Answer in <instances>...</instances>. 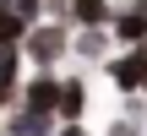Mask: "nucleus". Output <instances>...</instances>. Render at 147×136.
Returning <instances> with one entry per match:
<instances>
[{
  "label": "nucleus",
  "instance_id": "obj_1",
  "mask_svg": "<svg viewBox=\"0 0 147 136\" xmlns=\"http://www.w3.org/2000/svg\"><path fill=\"white\" fill-rule=\"evenodd\" d=\"M27 60L38 65V71H55V60L71 49V38H65V22H33V33H27Z\"/></svg>",
  "mask_w": 147,
  "mask_h": 136
},
{
  "label": "nucleus",
  "instance_id": "obj_2",
  "mask_svg": "<svg viewBox=\"0 0 147 136\" xmlns=\"http://www.w3.org/2000/svg\"><path fill=\"white\" fill-rule=\"evenodd\" d=\"M60 98H65V82L55 71H38L22 82V109H38V114H60Z\"/></svg>",
  "mask_w": 147,
  "mask_h": 136
},
{
  "label": "nucleus",
  "instance_id": "obj_3",
  "mask_svg": "<svg viewBox=\"0 0 147 136\" xmlns=\"http://www.w3.org/2000/svg\"><path fill=\"white\" fill-rule=\"evenodd\" d=\"M109 76H115V87H120V93H147V44H131V55H125V60H115V65H109Z\"/></svg>",
  "mask_w": 147,
  "mask_h": 136
},
{
  "label": "nucleus",
  "instance_id": "obj_4",
  "mask_svg": "<svg viewBox=\"0 0 147 136\" xmlns=\"http://www.w3.org/2000/svg\"><path fill=\"white\" fill-rule=\"evenodd\" d=\"M115 5L109 0H71V27H109Z\"/></svg>",
  "mask_w": 147,
  "mask_h": 136
},
{
  "label": "nucleus",
  "instance_id": "obj_5",
  "mask_svg": "<svg viewBox=\"0 0 147 136\" xmlns=\"http://www.w3.org/2000/svg\"><path fill=\"white\" fill-rule=\"evenodd\" d=\"M109 33H115L120 44H147V16L136 11V5H125V11L109 22Z\"/></svg>",
  "mask_w": 147,
  "mask_h": 136
},
{
  "label": "nucleus",
  "instance_id": "obj_6",
  "mask_svg": "<svg viewBox=\"0 0 147 136\" xmlns=\"http://www.w3.org/2000/svg\"><path fill=\"white\" fill-rule=\"evenodd\" d=\"M55 114H38V109H22L16 120H5V136H55V125H49Z\"/></svg>",
  "mask_w": 147,
  "mask_h": 136
},
{
  "label": "nucleus",
  "instance_id": "obj_7",
  "mask_svg": "<svg viewBox=\"0 0 147 136\" xmlns=\"http://www.w3.org/2000/svg\"><path fill=\"white\" fill-rule=\"evenodd\" d=\"M87 109V87L82 82H65V98H60V120H82Z\"/></svg>",
  "mask_w": 147,
  "mask_h": 136
},
{
  "label": "nucleus",
  "instance_id": "obj_8",
  "mask_svg": "<svg viewBox=\"0 0 147 136\" xmlns=\"http://www.w3.org/2000/svg\"><path fill=\"white\" fill-rule=\"evenodd\" d=\"M104 44H109V33H104V27H82V33H76V55H87V60H98V55H104Z\"/></svg>",
  "mask_w": 147,
  "mask_h": 136
},
{
  "label": "nucleus",
  "instance_id": "obj_9",
  "mask_svg": "<svg viewBox=\"0 0 147 136\" xmlns=\"http://www.w3.org/2000/svg\"><path fill=\"white\" fill-rule=\"evenodd\" d=\"M16 16H27V22H38V11H49V0H5Z\"/></svg>",
  "mask_w": 147,
  "mask_h": 136
},
{
  "label": "nucleus",
  "instance_id": "obj_10",
  "mask_svg": "<svg viewBox=\"0 0 147 136\" xmlns=\"http://www.w3.org/2000/svg\"><path fill=\"white\" fill-rule=\"evenodd\" d=\"M109 136H136V120H120V125H115Z\"/></svg>",
  "mask_w": 147,
  "mask_h": 136
},
{
  "label": "nucleus",
  "instance_id": "obj_11",
  "mask_svg": "<svg viewBox=\"0 0 147 136\" xmlns=\"http://www.w3.org/2000/svg\"><path fill=\"white\" fill-rule=\"evenodd\" d=\"M55 136H87V131H82L76 120H65V125H60V131H55Z\"/></svg>",
  "mask_w": 147,
  "mask_h": 136
},
{
  "label": "nucleus",
  "instance_id": "obj_12",
  "mask_svg": "<svg viewBox=\"0 0 147 136\" xmlns=\"http://www.w3.org/2000/svg\"><path fill=\"white\" fill-rule=\"evenodd\" d=\"M5 104H11V93H5V87H0V109H5Z\"/></svg>",
  "mask_w": 147,
  "mask_h": 136
},
{
  "label": "nucleus",
  "instance_id": "obj_13",
  "mask_svg": "<svg viewBox=\"0 0 147 136\" xmlns=\"http://www.w3.org/2000/svg\"><path fill=\"white\" fill-rule=\"evenodd\" d=\"M131 5H136V11H142V16H147V0H131Z\"/></svg>",
  "mask_w": 147,
  "mask_h": 136
}]
</instances>
